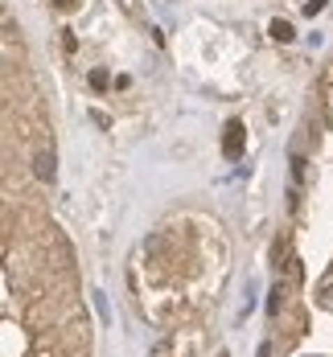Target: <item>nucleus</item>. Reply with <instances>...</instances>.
I'll return each instance as SVG.
<instances>
[{"mask_svg":"<svg viewBox=\"0 0 333 357\" xmlns=\"http://www.w3.org/2000/svg\"><path fill=\"white\" fill-rule=\"evenodd\" d=\"M50 4H54L58 13H74V8H78V0H50Z\"/></svg>","mask_w":333,"mask_h":357,"instance_id":"obj_6","label":"nucleus"},{"mask_svg":"<svg viewBox=\"0 0 333 357\" xmlns=\"http://www.w3.org/2000/svg\"><path fill=\"white\" fill-rule=\"evenodd\" d=\"M272 37L288 45V41H293V37H296V29H293V25H288V21H284V17H280V21H272Z\"/></svg>","mask_w":333,"mask_h":357,"instance_id":"obj_3","label":"nucleus"},{"mask_svg":"<svg viewBox=\"0 0 333 357\" xmlns=\"http://www.w3.org/2000/svg\"><path fill=\"white\" fill-rule=\"evenodd\" d=\"M267 312H272V317H276V312H280V287H276V291H272V300H267Z\"/></svg>","mask_w":333,"mask_h":357,"instance_id":"obj_7","label":"nucleus"},{"mask_svg":"<svg viewBox=\"0 0 333 357\" xmlns=\"http://www.w3.org/2000/svg\"><path fill=\"white\" fill-rule=\"evenodd\" d=\"M34 173H37V181H54L58 165H54V156H50V152H37V156H34Z\"/></svg>","mask_w":333,"mask_h":357,"instance_id":"obj_2","label":"nucleus"},{"mask_svg":"<svg viewBox=\"0 0 333 357\" xmlns=\"http://www.w3.org/2000/svg\"><path fill=\"white\" fill-rule=\"evenodd\" d=\"M91 86H95V91H108L111 86V78L103 70H91Z\"/></svg>","mask_w":333,"mask_h":357,"instance_id":"obj_4","label":"nucleus"},{"mask_svg":"<svg viewBox=\"0 0 333 357\" xmlns=\"http://www.w3.org/2000/svg\"><path fill=\"white\" fill-rule=\"evenodd\" d=\"M62 50H66V54H74V50H78V37H74V29H62Z\"/></svg>","mask_w":333,"mask_h":357,"instance_id":"obj_5","label":"nucleus"},{"mask_svg":"<svg viewBox=\"0 0 333 357\" xmlns=\"http://www.w3.org/2000/svg\"><path fill=\"white\" fill-rule=\"evenodd\" d=\"M321 8H325V0H309V4H304V13H309V17H317Z\"/></svg>","mask_w":333,"mask_h":357,"instance_id":"obj_8","label":"nucleus"},{"mask_svg":"<svg viewBox=\"0 0 333 357\" xmlns=\"http://www.w3.org/2000/svg\"><path fill=\"white\" fill-rule=\"evenodd\" d=\"M243 148H247V128H243V119H230V123L222 128V156H226V160H239Z\"/></svg>","mask_w":333,"mask_h":357,"instance_id":"obj_1","label":"nucleus"}]
</instances>
